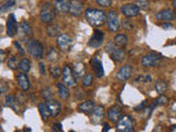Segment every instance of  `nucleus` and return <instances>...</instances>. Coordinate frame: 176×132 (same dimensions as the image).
<instances>
[{"label": "nucleus", "mask_w": 176, "mask_h": 132, "mask_svg": "<svg viewBox=\"0 0 176 132\" xmlns=\"http://www.w3.org/2000/svg\"><path fill=\"white\" fill-rule=\"evenodd\" d=\"M174 129H175V126H172V127H171V131H173Z\"/></svg>", "instance_id": "5fc2aeb1"}, {"label": "nucleus", "mask_w": 176, "mask_h": 132, "mask_svg": "<svg viewBox=\"0 0 176 132\" xmlns=\"http://www.w3.org/2000/svg\"><path fill=\"white\" fill-rule=\"evenodd\" d=\"M70 132H74V131H70Z\"/></svg>", "instance_id": "6e6d98bb"}, {"label": "nucleus", "mask_w": 176, "mask_h": 132, "mask_svg": "<svg viewBox=\"0 0 176 132\" xmlns=\"http://www.w3.org/2000/svg\"><path fill=\"white\" fill-rule=\"evenodd\" d=\"M19 68L21 69L23 73H28L31 69V63L28 58H23V60L20 61V64H19Z\"/></svg>", "instance_id": "c756f323"}, {"label": "nucleus", "mask_w": 176, "mask_h": 132, "mask_svg": "<svg viewBox=\"0 0 176 132\" xmlns=\"http://www.w3.org/2000/svg\"><path fill=\"white\" fill-rule=\"evenodd\" d=\"M127 43H128V36L125 34H118V35H116L115 38L116 46L121 48V46H125Z\"/></svg>", "instance_id": "bb28decb"}, {"label": "nucleus", "mask_w": 176, "mask_h": 132, "mask_svg": "<svg viewBox=\"0 0 176 132\" xmlns=\"http://www.w3.org/2000/svg\"><path fill=\"white\" fill-rule=\"evenodd\" d=\"M15 132H18V131H15Z\"/></svg>", "instance_id": "4d7b16f0"}, {"label": "nucleus", "mask_w": 176, "mask_h": 132, "mask_svg": "<svg viewBox=\"0 0 176 132\" xmlns=\"http://www.w3.org/2000/svg\"><path fill=\"white\" fill-rule=\"evenodd\" d=\"M23 132H32V130H31V128H29V127H24V128H23Z\"/></svg>", "instance_id": "3c124183"}, {"label": "nucleus", "mask_w": 176, "mask_h": 132, "mask_svg": "<svg viewBox=\"0 0 176 132\" xmlns=\"http://www.w3.org/2000/svg\"><path fill=\"white\" fill-rule=\"evenodd\" d=\"M97 3L101 7H109L111 5L110 0H97Z\"/></svg>", "instance_id": "79ce46f5"}, {"label": "nucleus", "mask_w": 176, "mask_h": 132, "mask_svg": "<svg viewBox=\"0 0 176 132\" xmlns=\"http://www.w3.org/2000/svg\"><path fill=\"white\" fill-rule=\"evenodd\" d=\"M108 53L110 54L111 58H112L115 62H122L125 61V53L122 48H115V45L108 44V48H107Z\"/></svg>", "instance_id": "0eeeda50"}, {"label": "nucleus", "mask_w": 176, "mask_h": 132, "mask_svg": "<svg viewBox=\"0 0 176 132\" xmlns=\"http://www.w3.org/2000/svg\"><path fill=\"white\" fill-rule=\"evenodd\" d=\"M167 101V98L165 96H161L160 98L158 99V100H155V102H156V105L160 106V105H164L165 102Z\"/></svg>", "instance_id": "37998d69"}, {"label": "nucleus", "mask_w": 176, "mask_h": 132, "mask_svg": "<svg viewBox=\"0 0 176 132\" xmlns=\"http://www.w3.org/2000/svg\"><path fill=\"white\" fill-rule=\"evenodd\" d=\"M46 57H47V61H49V62H56V61L58 60V53L55 51L54 48H50V51H49V53H47V55H46Z\"/></svg>", "instance_id": "473e14b6"}, {"label": "nucleus", "mask_w": 176, "mask_h": 132, "mask_svg": "<svg viewBox=\"0 0 176 132\" xmlns=\"http://www.w3.org/2000/svg\"><path fill=\"white\" fill-rule=\"evenodd\" d=\"M46 106L49 108L50 114L53 116V117H56L60 112H61V104L57 101V100H54V99H50V100H46Z\"/></svg>", "instance_id": "dca6fc26"}, {"label": "nucleus", "mask_w": 176, "mask_h": 132, "mask_svg": "<svg viewBox=\"0 0 176 132\" xmlns=\"http://www.w3.org/2000/svg\"><path fill=\"white\" fill-rule=\"evenodd\" d=\"M41 93H42V96L44 97L46 100H50V99L52 98V95H53V93H52V90L50 89V88H44V89H42Z\"/></svg>", "instance_id": "4c0bfd02"}, {"label": "nucleus", "mask_w": 176, "mask_h": 132, "mask_svg": "<svg viewBox=\"0 0 176 132\" xmlns=\"http://www.w3.org/2000/svg\"><path fill=\"white\" fill-rule=\"evenodd\" d=\"M154 87H155V90H156V93L162 95V94H164L166 91L167 84L164 81H162V79H158V81H156V83H155Z\"/></svg>", "instance_id": "cd10ccee"}, {"label": "nucleus", "mask_w": 176, "mask_h": 132, "mask_svg": "<svg viewBox=\"0 0 176 132\" xmlns=\"http://www.w3.org/2000/svg\"><path fill=\"white\" fill-rule=\"evenodd\" d=\"M19 64H20V62H18V58L15 56H12L10 57L9 61H8V66H9V68L11 69H17L19 67Z\"/></svg>", "instance_id": "72a5a7b5"}, {"label": "nucleus", "mask_w": 176, "mask_h": 132, "mask_svg": "<svg viewBox=\"0 0 176 132\" xmlns=\"http://www.w3.org/2000/svg\"><path fill=\"white\" fill-rule=\"evenodd\" d=\"M72 69H73L74 76L76 78H82L84 75V72H85V67H84L83 63H75Z\"/></svg>", "instance_id": "393cba45"}, {"label": "nucleus", "mask_w": 176, "mask_h": 132, "mask_svg": "<svg viewBox=\"0 0 176 132\" xmlns=\"http://www.w3.org/2000/svg\"><path fill=\"white\" fill-rule=\"evenodd\" d=\"M103 38H105V35H103V31L96 29V30L94 31V33H93V35H91L90 40H89V42H88V45H89L90 48H100L101 44L103 43Z\"/></svg>", "instance_id": "6e6552de"}, {"label": "nucleus", "mask_w": 176, "mask_h": 132, "mask_svg": "<svg viewBox=\"0 0 176 132\" xmlns=\"http://www.w3.org/2000/svg\"><path fill=\"white\" fill-rule=\"evenodd\" d=\"M17 81H18L19 86L23 90H28L30 88V81L24 73H19L17 75Z\"/></svg>", "instance_id": "412c9836"}, {"label": "nucleus", "mask_w": 176, "mask_h": 132, "mask_svg": "<svg viewBox=\"0 0 176 132\" xmlns=\"http://www.w3.org/2000/svg\"><path fill=\"white\" fill-rule=\"evenodd\" d=\"M117 130L119 132H133L134 122L130 116H122L117 123Z\"/></svg>", "instance_id": "7ed1b4c3"}, {"label": "nucleus", "mask_w": 176, "mask_h": 132, "mask_svg": "<svg viewBox=\"0 0 176 132\" xmlns=\"http://www.w3.org/2000/svg\"><path fill=\"white\" fill-rule=\"evenodd\" d=\"M155 18L160 20V21H172L174 18H175V15L174 12L170 9H164L158 11L156 15H155Z\"/></svg>", "instance_id": "a211bd4d"}, {"label": "nucleus", "mask_w": 176, "mask_h": 132, "mask_svg": "<svg viewBox=\"0 0 176 132\" xmlns=\"http://www.w3.org/2000/svg\"><path fill=\"white\" fill-rule=\"evenodd\" d=\"M19 32L23 36H29L32 33V28H31V25L28 22L23 21L19 24Z\"/></svg>", "instance_id": "b1692460"}, {"label": "nucleus", "mask_w": 176, "mask_h": 132, "mask_svg": "<svg viewBox=\"0 0 176 132\" xmlns=\"http://www.w3.org/2000/svg\"><path fill=\"white\" fill-rule=\"evenodd\" d=\"M161 61V56L156 53H149V54L144 55L141 60L142 66L144 67H153Z\"/></svg>", "instance_id": "1a4fd4ad"}, {"label": "nucleus", "mask_w": 176, "mask_h": 132, "mask_svg": "<svg viewBox=\"0 0 176 132\" xmlns=\"http://www.w3.org/2000/svg\"><path fill=\"white\" fill-rule=\"evenodd\" d=\"M145 105H146V100H144V101H142V104H140L139 106H137V107L134 108V110H135V111H140V109H143Z\"/></svg>", "instance_id": "49530a36"}, {"label": "nucleus", "mask_w": 176, "mask_h": 132, "mask_svg": "<svg viewBox=\"0 0 176 132\" xmlns=\"http://www.w3.org/2000/svg\"><path fill=\"white\" fill-rule=\"evenodd\" d=\"M149 5H150L149 1H144V0H139V1H137V6L139 7V8H141V9L146 8Z\"/></svg>", "instance_id": "ea45409f"}, {"label": "nucleus", "mask_w": 176, "mask_h": 132, "mask_svg": "<svg viewBox=\"0 0 176 132\" xmlns=\"http://www.w3.org/2000/svg\"><path fill=\"white\" fill-rule=\"evenodd\" d=\"M50 73H51L52 77L54 78H58L60 76L63 74V71L61 69L60 66H51V68H50Z\"/></svg>", "instance_id": "2f4dec72"}, {"label": "nucleus", "mask_w": 176, "mask_h": 132, "mask_svg": "<svg viewBox=\"0 0 176 132\" xmlns=\"http://www.w3.org/2000/svg\"><path fill=\"white\" fill-rule=\"evenodd\" d=\"M122 27H123V29H125L127 31H130L133 29V24H132L131 21H129L128 19H125V20H122Z\"/></svg>", "instance_id": "58836bf2"}, {"label": "nucleus", "mask_w": 176, "mask_h": 132, "mask_svg": "<svg viewBox=\"0 0 176 132\" xmlns=\"http://www.w3.org/2000/svg\"><path fill=\"white\" fill-rule=\"evenodd\" d=\"M58 88V94H60V97L62 99H67L70 96V90L67 88V86L64 83H58L57 84Z\"/></svg>", "instance_id": "a878e982"}, {"label": "nucleus", "mask_w": 176, "mask_h": 132, "mask_svg": "<svg viewBox=\"0 0 176 132\" xmlns=\"http://www.w3.org/2000/svg\"><path fill=\"white\" fill-rule=\"evenodd\" d=\"M90 65L98 78H101L105 75V71H103V63H101L99 55H94V57L90 60Z\"/></svg>", "instance_id": "9d476101"}, {"label": "nucleus", "mask_w": 176, "mask_h": 132, "mask_svg": "<svg viewBox=\"0 0 176 132\" xmlns=\"http://www.w3.org/2000/svg\"><path fill=\"white\" fill-rule=\"evenodd\" d=\"M72 1L68 0H56L54 1V10L60 13H64V12L70 11V7Z\"/></svg>", "instance_id": "f3484780"}, {"label": "nucleus", "mask_w": 176, "mask_h": 132, "mask_svg": "<svg viewBox=\"0 0 176 132\" xmlns=\"http://www.w3.org/2000/svg\"><path fill=\"white\" fill-rule=\"evenodd\" d=\"M39 68H40V74L41 75H45V65H44V63H41L39 64Z\"/></svg>", "instance_id": "a18cd8bd"}, {"label": "nucleus", "mask_w": 176, "mask_h": 132, "mask_svg": "<svg viewBox=\"0 0 176 132\" xmlns=\"http://www.w3.org/2000/svg\"><path fill=\"white\" fill-rule=\"evenodd\" d=\"M93 79H94L93 75H91L90 73H88V74H86V75L84 76V78H83V85H84V86H90V85L93 84Z\"/></svg>", "instance_id": "c9c22d12"}, {"label": "nucleus", "mask_w": 176, "mask_h": 132, "mask_svg": "<svg viewBox=\"0 0 176 132\" xmlns=\"http://www.w3.org/2000/svg\"><path fill=\"white\" fill-rule=\"evenodd\" d=\"M103 114H105V111L101 106H95L94 110L90 114V120L95 124H98L100 123L103 119Z\"/></svg>", "instance_id": "ddd939ff"}, {"label": "nucleus", "mask_w": 176, "mask_h": 132, "mask_svg": "<svg viewBox=\"0 0 176 132\" xmlns=\"http://www.w3.org/2000/svg\"><path fill=\"white\" fill-rule=\"evenodd\" d=\"M121 118V110L118 108V107H111V108L108 110V119L112 122H117L120 120Z\"/></svg>", "instance_id": "aec40b11"}, {"label": "nucleus", "mask_w": 176, "mask_h": 132, "mask_svg": "<svg viewBox=\"0 0 176 132\" xmlns=\"http://www.w3.org/2000/svg\"><path fill=\"white\" fill-rule=\"evenodd\" d=\"M52 131L53 132H63V129H62V124H60L58 122L54 123L53 127H52Z\"/></svg>", "instance_id": "a19ab883"}, {"label": "nucleus", "mask_w": 176, "mask_h": 132, "mask_svg": "<svg viewBox=\"0 0 176 132\" xmlns=\"http://www.w3.org/2000/svg\"><path fill=\"white\" fill-rule=\"evenodd\" d=\"M94 108H95L94 102L90 101V100H87V101L82 102V104L78 106V111L84 112V114H91L93 110H94Z\"/></svg>", "instance_id": "4be33fe9"}, {"label": "nucleus", "mask_w": 176, "mask_h": 132, "mask_svg": "<svg viewBox=\"0 0 176 132\" xmlns=\"http://www.w3.org/2000/svg\"><path fill=\"white\" fill-rule=\"evenodd\" d=\"M72 42L73 40L68 34H61L60 36H57V40H56V44L61 51H67L72 45Z\"/></svg>", "instance_id": "f8f14e48"}, {"label": "nucleus", "mask_w": 176, "mask_h": 132, "mask_svg": "<svg viewBox=\"0 0 176 132\" xmlns=\"http://www.w3.org/2000/svg\"><path fill=\"white\" fill-rule=\"evenodd\" d=\"M6 104L7 106H9V107H11L12 109H15V111H18V107H17V104H18V101H17V99H15V97L13 96H6Z\"/></svg>", "instance_id": "7c9ffc66"}, {"label": "nucleus", "mask_w": 176, "mask_h": 132, "mask_svg": "<svg viewBox=\"0 0 176 132\" xmlns=\"http://www.w3.org/2000/svg\"><path fill=\"white\" fill-rule=\"evenodd\" d=\"M46 33L47 35L51 36V38H54V36H60L61 34V28L56 25V24H50L46 27Z\"/></svg>", "instance_id": "5701e85b"}, {"label": "nucleus", "mask_w": 176, "mask_h": 132, "mask_svg": "<svg viewBox=\"0 0 176 132\" xmlns=\"http://www.w3.org/2000/svg\"><path fill=\"white\" fill-rule=\"evenodd\" d=\"M13 45H15V48H18V51H19V53H20V54H22V55L24 54V50L22 48V46L20 45V43H18L17 41H15V42H13Z\"/></svg>", "instance_id": "c03bdc74"}, {"label": "nucleus", "mask_w": 176, "mask_h": 132, "mask_svg": "<svg viewBox=\"0 0 176 132\" xmlns=\"http://www.w3.org/2000/svg\"><path fill=\"white\" fill-rule=\"evenodd\" d=\"M121 12L128 18H132L139 15L140 8L135 3H125L121 7Z\"/></svg>", "instance_id": "9b49d317"}, {"label": "nucleus", "mask_w": 176, "mask_h": 132, "mask_svg": "<svg viewBox=\"0 0 176 132\" xmlns=\"http://www.w3.org/2000/svg\"><path fill=\"white\" fill-rule=\"evenodd\" d=\"M62 78H63V83L68 87H73L76 84V77L74 76L73 69L70 68V66H64L63 68V74H62Z\"/></svg>", "instance_id": "423d86ee"}, {"label": "nucleus", "mask_w": 176, "mask_h": 132, "mask_svg": "<svg viewBox=\"0 0 176 132\" xmlns=\"http://www.w3.org/2000/svg\"><path fill=\"white\" fill-rule=\"evenodd\" d=\"M85 15L89 24L94 25V27H100L107 20V15L103 10L87 9L85 12Z\"/></svg>", "instance_id": "f257e3e1"}, {"label": "nucleus", "mask_w": 176, "mask_h": 132, "mask_svg": "<svg viewBox=\"0 0 176 132\" xmlns=\"http://www.w3.org/2000/svg\"><path fill=\"white\" fill-rule=\"evenodd\" d=\"M17 33V20H15V15H9L8 20H7V34L9 36H15Z\"/></svg>", "instance_id": "2eb2a0df"}, {"label": "nucleus", "mask_w": 176, "mask_h": 132, "mask_svg": "<svg viewBox=\"0 0 176 132\" xmlns=\"http://www.w3.org/2000/svg\"><path fill=\"white\" fill-rule=\"evenodd\" d=\"M1 91H2V93H7V86H6V83H2V84H1Z\"/></svg>", "instance_id": "09e8293b"}, {"label": "nucleus", "mask_w": 176, "mask_h": 132, "mask_svg": "<svg viewBox=\"0 0 176 132\" xmlns=\"http://www.w3.org/2000/svg\"><path fill=\"white\" fill-rule=\"evenodd\" d=\"M173 7L176 9V0H174V1H173Z\"/></svg>", "instance_id": "864d4df0"}, {"label": "nucleus", "mask_w": 176, "mask_h": 132, "mask_svg": "<svg viewBox=\"0 0 176 132\" xmlns=\"http://www.w3.org/2000/svg\"><path fill=\"white\" fill-rule=\"evenodd\" d=\"M27 50L31 55L35 58L41 60L43 57V45L37 40L30 39L27 41Z\"/></svg>", "instance_id": "f03ea898"}, {"label": "nucleus", "mask_w": 176, "mask_h": 132, "mask_svg": "<svg viewBox=\"0 0 176 132\" xmlns=\"http://www.w3.org/2000/svg\"><path fill=\"white\" fill-rule=\"evenodd\" d=\"M162 28H163V29H171V28H172V24H170V23L162 24Z\"/></svg>", "instance_id": "8fccbe9b"}, {"label": "nucleus", "mask_w": 176, "mask_h": 132, "mask_svg": "<svg viewBox=\"0 0 176 132\" xmlns=\"http://www.w3.org/2000/svg\"><path fill=\"white\" fill-rule=\"evenodd\" d=\"M83 9H84L83 2H80V1H72L68 12L72 15H74V17H77V15H79L83 12Z\"/></svg>", "instance_id": "6ab92c4d"}, {"label": "nucleus", "mask_w": 176, "mask_h": 132, "mask_svg": "<svg viewBox=\"0 0 176 132\" xmlns=\"http://www.w3.org/2000/svg\"><path fill=\"white\" fill-rule=\"evenodd\" d=\"M109 129H110L109 124H108V123H105V124H103V131L101 132H108L109 131Z\"/></svg>", "instance_id": "de8ad7c7"}, {"label": "nucleus", "mask_w": 176, "mask_h": 132, "mask_svg": "<svg viewBox=\"0 0 176 132\" xmlns=\"http://www.w3.org/2000/svg\"><path fill=\"white\" fill-rule=\"evenodd\" d=\"M55 18V11L53 10L49 3H45V7H43L41 11H40V19L41 21L44 23H49L52 22Z\"/></svg>", "instance_id": "20e7f679"}, {"label": "nucleus", "mask_w": 176, "mask_h": 132, "mask_svg": "<svg viewBox=\"0 0 176 132\" xmlns=\"http://www.w3.org/2000/svg\"><path fill=\"white\" fill-rule=\"evenodd\" d=\"M107 25L111 32L119 30L120 23H119V17L115 10H111L107 13Z\"/></svg>", "instance_id": "39448f33"}, {"label": "nucleus", "mask_w": 176, "mask_h": 132, "mask_svg": "<svg viewBox=\"0 0 176 132\" xmlns=\"http://www.w3.org/2000/svg\"><path fill=\"white\" fill-rule=\"evenodd\" d=\"M15 5V1H13V0H10V1H6V2L3 3L2 6L0 7V11L1 12H6L8 11L9 9H11L13 6Z\"/></svg>", "instance_id": "f704fd0d"}, {"label": "nucleus", "mask_w": 176, "mask_h": 132, "mask_svg": "<svg viewBox=\"0 0 176 132\" xmlns=\"http://www.w3.org/2000/svg\"><path fill=\"white\" fill-rule=\"evenodd\" d=\"M39 111H40V114H41V117H42L43 120H47V118L51 116L46 104H39Z\"/></svg>", "instance_id": "c85d7f7f"}, {"label": "nucleus", "mask_w": 176, "mask_h": 132, "mask_svg": "<svg viewBox=\"0 0 176 132\" xmlns=\"http://www.w3.org/2000/svg\"><path fill=\"white\" fill-rule=\"evenodd\" d=\"M151 79H152V77L149 74H144V75L138 76L135 81H139V83H148V81H151Z\"/></svg>", "instance_id": "e433bc0d"}, {"label": "nucleus", "mask_w": 176, "mask_h": 132, "mask_svg": "<svg viewBox=\"0 0 176 132\" xmlns=\"http://www.w3.org/2000/svg\"><path fill=\"white\" fill-rule=\"evenodd\" d=\"M132 72H133V68H132V66L131 65L122 66L121 68L119 69L118 74H117V78H118L119 81H125L127 79H129V78L131 77Z\"/></svg>", "instance_id": "4468645a"}, {"label": "nucleus", "mask_w": 176, "mask_h": 132, "mask_svg": "<svg viewBox=\"0 0 176 132\" xmlns=\"http://www.w3.org/2000/svg\"><path fill=\"white\" fill-rule=\"evenodd\" d=\"M0 53H1V62H2V61L5 60V51H2V50H1V51H0Z\"/></svg>", "instance_id": "603ef678"}]
</instances>
